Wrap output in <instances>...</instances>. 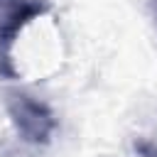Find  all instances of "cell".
I'll list each match as a JSON object with an SVG mask.
<instances>
[{"instance_id":"3","label":"cell","mask_w":157,"mask_h":157,"mask_svg":"<svg viewBox=\"0 0 157 157\" xmlns=\"http://www.w3.org/2000/svg\"><path fill=\"white\" fill-rule=\"evenodd\" d=\"M135 147H137L142 155H147V157H157V150H152L150 145H142V142H140V145H135Z\"/></svg>"},{"instance_id":"1","label":"cell","mask_w":157,"mask_h":157,"mask_svg":"<svg viewBox=\"0 0 157 157\" xmlns=\"http://www.w3.org/2000/svg\"><path fill=\"white\" fill-rule=\"evenodd\" d=\"M7 113L17 128V132L34 145H44L49 142L56 120L54 113L37 98L27 96V93H10L7 96Z\"/></svg>"},{"instance_id":"2","label":"cell","mask_w":157,"mask_h":157,"mask_svg":"<svg viewBox=\"0 0 157 157\" xmlns=\"http://www.w3.org/2000/svg\"><path fill=\"white\" fill-rule=\"evenodd\" d=\"M47 12L44 2L37 0H0V74L12 76L10 69V47L17 32L37 15Z\"/></svg>"}]
</instances>
